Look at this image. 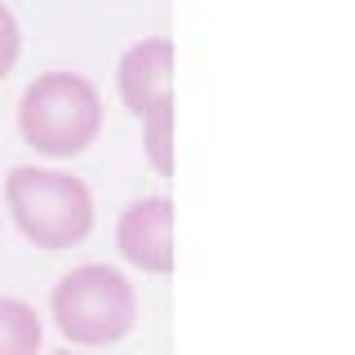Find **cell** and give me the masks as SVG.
<instances>
[{"instance_id": "obj_1", "label": "cell", "mask_w": 355, "mask_h": 355, "mask_svg": "<svg viewBox=\"0 0 355 355\" xmlns=\"http://www.w3.org/2000/svg\"><path fill=\"white\" fill-rule=\"evenodd\" d=\"M5 209L44 253H67L94 231V196L76 173L18 164L5 178Z\"/></svg>"}, {"instance_id": "obj_2", "label": "cell", "mask_w": 355, "mask_h": 355, "mask_svg": "<svg viewBox=\"0 0 355 355\" xmlns=\"http://www.w3.org/2000/svg\"><path fill=\"white\" fill-rule=\"evenodd\" d=\"M18 133L49 160H71L103 133V98L76 71H44L18 103Z\"/></svg>"}, {"instance_id": "obj_3", "label": "cell", "mask_w": 355, "mask_h": 355, "mask_svg": "<svg viewBox=\"0 0 355 355\" xmlns=\"http://www.w3.org/2000/svg\"><path fill=\"white\" fill-rule=\"evenodd\" d=\"M49 311L71 347H111L138 320V293L116 266L85 262L53 284Z\"/></svg>"}, {"instance_id": "obj_4", "label": "cell", "mask_w": 355, "mask_h": 355, "mask_svg": "<svg viewBox=\"0 0 355 355\" xmlns=\"http://www.w3.org/2000/svg\"><path fill=\"white\" fill-rule=\"evenodd\" d=\"M116 249L142 275H169L173 271V200L169 196H142L116 222Z\"/></svg>"}, {"instance_id": "obj_5", "label": "cell", "mask_w": 355, "mask_h": 355, "mask_svg": "<svg viewBox=\"0 0 355 355\" xmlns=\"http://www.w3.org/2000/svg\"><path fill=\"white\" fill-rule=\"evenodd\" d=\"M116 85H120V103L138 120L147 116L155 103L173 98V40L169 36H147V40L129 44L120 67H116Z\"/></svg>"}, {"instance_id": "obj_6", "label": "cell", "mask_w": 355, "mask_h": 355, "mask_svg": "<svg viewBox=\"0 0 355 355\" xmlns=\"http://www.w3.org/2000/svg\"><path fill=\"white\" fill-rule=\"evenodd\" d=\"M44 324L22 297H0V355H40Z\"/></svg>"}, {"instance_id": "obj_7", "label": "cell", "mask_w": 355, "mask_h": 355, "mask_svg": "<svg viewBox=\"0 0 355 355\" xmlns=\"http://www.w3.org/2000/svg\"><path fill=\"white\" fill-rule=\"evenodd\" d=\"M142 151L160 178H173V98L155 103L142 116Z\"/></svg>"}, {"instance_id": "obj_8", "label": "cell", "mask_w": 355, "mask_h": 355, "mask_svg": "<svg viewBox=\"0 0 355 355\" xmlns=\"http://www.w3.org/2000/svg\"><path fill=\"white\" fill-rule=\"evenodd\" d=\"M18 53H22V27L14 9L0 0V80H9V71L18 67Z\"/></svg>"}, {"instance_id": "obj_9", "label": "cell", "mask_w": 355, "mask_h": 355, "mask_svg": "<svg viewBox=\"0 0 355 355\" xmlns=\"http://www.w3.org/2000/svg\"><path fill=\"white\" fill-rule=\"evenodd\" d=\"M53 355H71V351H53Z\"/></svg>"}]
</instances>
